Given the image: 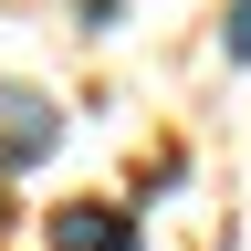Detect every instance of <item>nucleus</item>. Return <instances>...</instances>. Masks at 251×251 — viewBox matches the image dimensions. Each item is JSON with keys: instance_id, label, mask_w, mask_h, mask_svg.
<instances>
[{"instance_id": "3", "label": "nucleus", "mask_w": 251, "mask_h": 251, "mask_svg": "<svg viewBox=\"0 0 251 251\" xmlns=\"http://www.w3.org/2000/svg\"><path fill=\"white\" fill-rule=\"evenodd\" d=\"M220 42H230V52L251 63V0H230V21H220Z\"/></svg>"}, {"instance_id": "2", "label": "nucleus", "mask_w": 251, "mask_h": 251, "mask_svg": "<svg viewBox=\"0 0 251 251\" xmlns=\"http://www.w3.org/2000/svg\"><path fill=\"white\" fill-rule=\"evenodd\" d=\"M52 251H136V220L74 199V209H52Z\"/></svg>"}, {"instance_id": "1", "label": "nucleus", "mask_w": 251, "mask_h": 251, "mask_svg": "<svg viewBox=\"0 0 251 251\" xmlns=\"http://www.w3.org/2000/svg\"><path fill=\"white\" fill-rule=\"evenodd\" d=\"M63 136V115H52V94H31V84H0V168H31Z\"/></svg>"}]
</instances>
